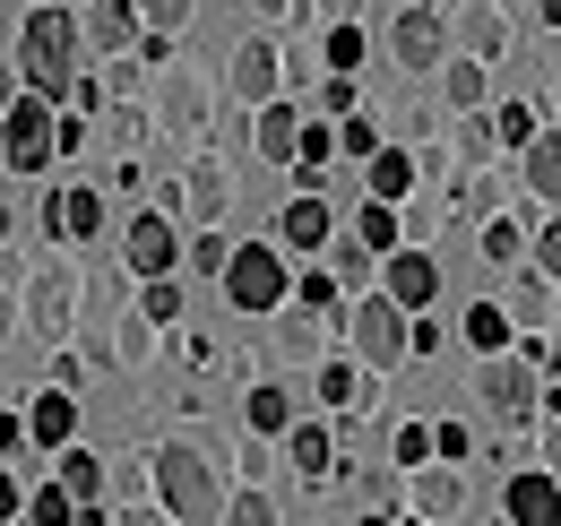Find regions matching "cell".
I'll return each instance as SVG.
<instances>
[{
    "instance_id": "cell-1",
    "label": "cell",
    "mask_w": 561,
    "mask_h": 526,
    "mask_svg": "<svg viewBox=\"0 0 561 526\" xmlns=\"http://www.w3.org/2000/svg\"><path fill=\"white\" fill-rule=\"evenodd\" d=\"M156 501H164V518L173 526H216L225 518V466H216V449H199V441H164L156 449Z\"/></svg>"
},
{
    "instance_id": "cell-2",
    "label": "cell",
    "mask_w": 561,
    "mask_h": 526,
    "mask_svg": "<svg viewBox=\"0 0 561 526\" xmlns=\"http://www.w3.org/2000/svg\"><path fill=\"white\" fill-rule=\"evenodd\" d=\"M18 53H26V95L61 104V95L78 87V53H87V35H78L70 9L35 0V9H26V35H18Z\"/></svg>"
},
{
    "instance_id": "cell-3",
    "label": "cell",
    "mask_w": 561,
    "mask_h": 526,
    "mask_svg": "<svg viewBox=\"0 0 561 526\" xmlns=\"http://www.w3.org/2000/svg\"><path fill=\"white\" fill-rule=\"evenodd\" d=\"M285 294H294V276H285L277 242H233V260H225V302L251 311V320H268Z\"/></svg>"
},
{
    "instance_id": "cell-4",
    "label": "cell",
    "mask_w": 561,
    "mask_h": 526,
    "mask_svg": "<svg viewBox=\"0 0 561 526\" xmlns=\"http://www.w3.org/2000/svg\"><path fill=\"white\" fill-rule=\"evenodd\" d=\"M536 363H545V354H536V345H527V354H484V371H476V397H484V414L492 423H501V432H518V423H527V414H536Z\"/></svg>"
},
{
    "instance_id": "cell-5",
    "label": "cell",
    "mask_w": 561,
    "mask_h": 526,
    "mask_svg": "<svg viewBox=\"0 0 561 526\" xmlns=\"http://www.w3.org/2000/svg\"><path fill=\"white\" fill-rule=\"evenodd\" d=\"M53 156H61L53 104H44V95H18V104L0 113V164H9V173H44Z\"/></svg>"
},
{
    "instance_id": "cell-6",
    "label": "cell",
    "mask_w": 561,
    "mask_h": 526,
    "mask_svg": "<svg viewBox=\"0 0 561 526\" xmlns=\"http://www.w3.org/2000/svg\"><path fill=\"white\" fill-rule=\"evenodd\" d=\"M346 336H354V363H363V371H398V363H407V311H398L389 294H363L346 311Z\"/></svg>"
},
{
    "instance_id": "cell-7",
    "label": "cell",
    "mask_w": 561,
    "mask_h": 526,
    "mask_svg": "<svg viewBox=\"0 0 561 526\" xmlns=\"http://www.w3.org/2000/svg\"><path fill=\"white\" fill-rule=\"evenodd\" d=\"M78 267L70 260H35V276H26V302H18V320L26 329H44V336H70V320H78Z\"/></svg>"
},
{
    "instance_id": "cell-8",
    "label": "cell",
    "mask_w": 561,
    "mask_h": 526,
    "mask_svg": "<svg viewBox=\"0 0 561 526\" xmlns=\"http://www.w3.org/2000/svg\"><path fill=\"white\" fill-rule=\"evenodd\" d=\"M389 61L407 69V78H415V69H440L449 61V26H440L432 9H398V18H389Z\"/></svg>"
},
{
    "instance_id": "cell-9",
    "label": "cell",
    "mask_w": 561,
    "mask_h": 526,
    "mask_svg": "<svg viewBox=\"0 0 561 526\" xmlns=\"http://www.w3.org/2000/svg\"><path fill=\"white\" fill-rule=\"evenodd\" d=\"M173 260H182V242H173V216L139 207V216L122 225V267H130V276H173Z\"/></svg>"
},
{
    "instance_id": "cell-10",
    "label": "cell",
    "mask_w": 561,
    "mask_h": 526,
    "mask_svg": "<svg viewBox=\"0 0 561 526\" xmlns=\"http://www.w3.org/2000/svg\"><path fill=\"white\" fill-rule=\"evenodd\" d=\"M277 78H285V53L268 44V35H242V44H233V61H225V87H233L242 104H268V95H277Z\"/></svg>"
},
{
    "instance_id": "cell-11",
    "label": "cell",
    "mask_w": 561,
    "mask_h": 526,
    "mask_svg": "<svg viewBox=\"0 0 561 526\" xmlns=\"http://www.w3.org/2000/svg\"><path fill=\"white\" fill-rule=\"evenodd\" d=\"M44 225H53V242H95L104 233V191H87V182H70V191H53L44 198Z\"/></svg>"
},
{
    "instance_id": "cell-12",
    "label": "cell",
    "mask_w": 561,
    "mask_h": 526,
    "mask_svg": "<svg viewBox=\"0 0 561 526\" xmlns=\"http://www.w3.org/2000/svg\"><path fill=\"white\" fill-rule=\"evenodd\" d=\"M449 44H458V53H467V61H501V53H510V18H501V9H492V0H476V9H458V26H449Z\"/></svg>"
},
{
    "instance_id": "cell-13",
    "label": "cell",
    "mask_w": 561,
    "mask_h": 526,
    "mask_svg": "<svg viewBox=\"0 0 561 526\" xmlns=\"http://www.w3.org/2000/svg\"><path fill=\"white\" fill-rule=\"evenodd\" d=\"M501 510H510V526H561V483L553 474H510V492H501Z\"/></svg>"
},
{
    "instance_id": "cell-14",
    "label": "cell",
    "mask_w": 561,
    "mask_h": 526,
    "mask_svg": "<svg viewBox=\"0 0 561 526\" xmlns=\"http://www.w3.org/2000/svg\"><path fill=\"white\" fill-rule=\"evenodd\" d=\"M432 294H440V260L432 251H389V302L398 311H432Z\"/></svg>"
},
{
    "instance_id": "cell-15",
    "label": "cell",
    "mask_w": 561,
    "mask_h": 526,
    "mask_svg": "<svg viewBox=\"0 0 561 526\" xmlns=\"http://www.w3.org/2000/svg\"><path fill=\"white\" fill-rule=\"evenodd\" d=\"M78 35H87L95 53H130V44H139V0H87Z\"/></svg>"
},
{
    "instance_id": "cell-16",
    "label": "cell",
    "mask_w": 561,
    "mask_h": 526,
    "mask_svg": "<svg viewBox=\"0 0 561 526\" xmlns=\"http://www.w3.org/2000/svg\"><path fill=\"white\" fill-rule=\"evenodd\" d=\"M329 233H337V216H329V198H285V216H277V242L285 251H329Z\"/></svg>"
},
{
    "instance_id": "cell-17",
    "label": "cell",
    "mask_w": 561,
    "mask_h": 526,
    "mask_svg": "<svg viewBox=\"0 0 561 526\" xmlns=\"http://www.w3.org/2000/svg\"><path fill=\"white\" fill-rule=\"evenodd\" d=\"M294 138H302V113H294L285 95H268V104L251 113V147H260V164H294Z\"/></svg>"
},
{
    "instance_id": "cell-18",
    "label": "cell",
    "mask_w": 561,
    "mask_h": 526,
    "mask_svg": "<svg viewBox=\"0 0 561 526\" xmlns=\"http://www.w3.org/2000/svg\"><path fill=\"white\" fill-rule=\"evenodd\" d=\"M458 510H467L458 466H415V518H423V526H449Z\"/></svg>"
},
{
    "instance_id": "cell-19",
    "label": "cell",
    "mask_w": 561,
    "mask_h": 526,
    "mask_svg": "<svg viewBox=\"0 0 561 526\" xmlns=\"http://www.w3.org/2000/svg\"><path fill=\"white\" fill-rule=\"evenodd\" d=\"M70 432H78V397L70 389H44L26 405V441H35V449H70Z\"/></svg>"
},
{
    "instance_id": "cell-20",
    "label": "cell",
    "mask_w": 561,
    "mask_h": 526,
    "mask_svg": "<svg viewBox=\"0 0 561 526\" xmlns=\"http://www.w3.org/2000/svg\"><path fill=\"white\" fill-rule=\"evenodd\" d=\"M518 173H527V191L553 198L561 207V130H536L527 147H518Z\"/></svg>"
},
{
    "instance_id": "cell-21",
    "label": "cell",
    "mask_w": 561,
    "mask_h": 526,
    "mask_svg": "<svg viewBox=\"0 0 561 526\" xmlns=\"http://www.w3.org/2000/svg\"><path fill=\"white\" fill-rule=\"evenodd\" d=\"M182 207H191V216H199V225H216V216H225V207H233V182H225V164H191V182H182Z\"/></svg>"
},
{
    "instance_id": "cell-22",
    "label": "cell",
    "mask_w": 561,
    "mask_h": 526,
    "mask_svg": "<svg viewBox=\"0 0 561 526\" xmlns=\"http://www.w3.org/2000/svg\"><path fill=\"white\" fill-rule=\"evenodd\" d=\"M285 449H294V474H337V441L320 432V423H285Z\"/></svg>"
},
{
    "instance_id": "cell-23",
    "label": "cell",
    "mask_w": 561,
    "mask_h": 526,
    "mask_svg": "<svg viewBox=\"0 0 561 526\" xmlns=\"http://www.w3.org/2000/svg\"><path fill=\"white\" fill-rule=\"evenodd\" d=\"M164 122L182 138H199L208 130V87H199V78H164Z\"/></svg>"
},
{
    "instance_id": "cell-24",
    "label": "cell",
    "mask_w": 561,
    "mask_h": 526,
    "mask_svg": "<svg viewBox=\"0 0 561 526\" xmlns=\"http://www.w3.org/2000/svg\"><path fill=\"white\" fill-rule=\"evenodd\" d=\"M277 354L285 363H320V311H302V302L285 311L277 302Z\"/></svg>"
},
{
    "instance_id": "cell-25",
    "label": "cell",
    "mask_w": 561,
    "mask_h": 526,
    "mask_svg": "<svg viewBox=\"0 0 561 526\" xmlns=\"http://www.w3.org/2000/svg\"><path fill=\"white\" fill-rule=\"evenodd\" d=\"M53 483H61L70 501H95V492H104V458H95V449H53Z\"/></svg>"
},
{
    "instance_id": "cell-26",
    "label": "cell",
    "mask_w": 561,
    "mask_h": 526,
    "mask_svg": "<svg viewBox=\"0 0 561 526\" xmlns=\"http://www.w3.org/2000/svg\"><path fill=\"white\" fill-rule=\"evenodd\" d=\"M363 164H371V198L398 207V198L415 191V156H407V147H380V156H363Z\"/></svg>"
},
{
    "instance_id": "cell-27",
    "label": "cell",
    "mask_w": 561,
    "mask_h": 526,
    "mask_svg": "<svg viewBox=\"0 0 561 526\" xmlns=\"http://www.w3.org/2000/svg\"><path fill=\"white\" fill-rule=\"evenodd\" d=\"M440 95H449L458 113H484V61H467V53L440 61Z\"/></svg>"
},
{
    "instance_id": "cell-28",
    "label": "cell",
    "mask_w": 561,
    "mask_h": 526,
    "mask_svg": "<svg viewBox=\"0 0 561 526\" xmlns=\"http://www.w3.org/2000/svg\"><path fill=\"white\" fill-rule=\"evenodd\" d=\"M354 242H363V251H398V207H389V198H363V207H354Z\"/></svg>"
},
{
    "instance_id": "cell-29",
    "label": "cell",
    "mask_w": 561,
    "mask_h": 526,
    "mask_svg": "<svg viewBox=\"0 0 561 526\" xmlns=\"http://www.w3.org/2000/svg\"><path fill=\"white\" fill-rule=\"evenodd\" d=\"M320 397H329L337 414H354V405H371V380H363L354 363H320Z\"/></svg>"
},
{
    "instance_id": "cell-30",
    "label": "cell",
    "mask_w": 561,
    "mask_h": 526,
    "mask_svg": "<svg viewBox=\"0 0 561 526\" xmlns=\"http://www.w3.org/2000/svg\"><path fill=\"white\" fill-rule=\"evenodd\" d=\"M242 414H251V432H285V423H294V397H285L277 380H260V389L242 397Z\"/></svg>"
},
{
    "instance_id": "cell-31",
    "label": "cell",
    "mask_w": 561,
    "mask_h": 526,
    "mask_svg": "<svg viewBox=\"0 0 561 526\" xmlns=\"http://www.w3.org/2000/svg\"><path fill=\"white\" fill-rule=\"evenodd\" d=\"M467 345H476V354H510V311H501V302H476V311H467Z\"/></svg>"
},
{
    "instance_id": "cell-32",
    "label": "cell",
    "mask_w": 561,
    "mask_h": 526,
    "mask_svg": "<svg viewBox=\"0 0 561 526\" xmlns=\"http://www.w3.org/2000/svg\"><path fill=\"white\" fill-rule=\"evenodd\" d=\"M216 526H285V518H277V501L251 483V492H233V501H225V518H216Z\"/></svg>"
},
{
    "instance_id": "cell-33",
    "label": "cell",
    "mask_w": 561,
    "mask_h": 526,
    "mask_svg": "<svg viewBox=\"0 0 561 526\" xmlns=\"http://www.w3.org/2000/svg\"><path fill=\"white\" fill-rule=\"evenodd\" d=\"M320 53H329L337 78H354V61H363V26H354V18H329V44H320Z\"/></svg>"
},
{
    "instance_id": "cell-34",
    "label": "cell",
    "mask_w": 561,
    "mask_h": 526,
    "mask_svg": "<svg viewBox=\"0 0 561 526\" xmlns=\"http://www.w3.org/2000/svg\"><path fill=\"white\" fill-rule=\"evenodd\" d=\"M139 311L156 320V329H164V320H182V285H173V276H139Z\"/></svg>"
},
{
    "instance_id": "cell-35",
    "label": "cell",
    "mask_w": 561,
    "mask_h": 526,
    "mask_svg": "<svg viewBox=\"0 0 561 526\" xmlns=\"http://www.w3.org/2000/svg\"><path fill=\"white\" fill-rule=\"evenodd\" d=\"M78 501L61 492V483H44V492H26V526H70Z\"/></svg>"
},
{
    "instance_id": "cell-36",
    "label": "cell",
    "mask_w": 561,
    "mask_h": 526,
    "mask_svg": "<svg viewBox=\"0 0 561 526\" xmlns=\"http://www.w3.org/2000/svg\"><path fill=\"white\" fill-rule=\"evenodd\" d=\"M113 354H122V363H156V320H147V311H130V320H122V336H113Z\"/></svg>"
},
{
    "instance_id": "cell-37",
    "label": "cell",
    "mask_w": 561,
    "mask_h": 526,
    "mask_svg": "<svg viewBox=\"0 0 561 526\" xmlns=\"http://www.w3.org/2000/svg\"><path fill=\"white\" fill-rule=\"evenodd\" d=\"M536 138V104H501L492 113V147H527Z\"/></svg>"
},
{
    "instance_id": "cell-38",
    "label": "cell",
    "mask_w": 561,
    "mask_h": 526,
    "mask_svg": "<svg viewBox=\"0 0 561 526\" xmlns=\"http://www.w3.org/2000/svg\"><path fill=\"white\" fill-rule=\"evenodd\" d=\"M389 458L407 466V474H415V466H432V423H398V441H389Z\"/></svg>"
},
{
    "instance_id": "cell-39",
    "label": "cell",
    "mask_w": 561,
    "mask_h": 526,
    "mask_svg": "<svg viewBox=\"0 0 561 526\" xmlns=\"http://www.w3.org/2000/svg\"><path fill=\"white\" fill-rule=\"evenodd\" d=\"M191 9H199V0H139V26L173 35V26H191Z\"/></svg>"
},
{
    "instance_id": "cell-40",
    "label": "cell",
    "mask_w": 561,
    "mask_h": 526,
    "mask_svg": "<svg viewBox=\"0 0 561 526\" xmlns=\"http://www.w3.org/2000/svg\"><path fill=\"white\" fill-rule=\"evenodd\" d=\"M337 147H346V156H380V130H371V113H346V122H337Z\"/></svg>"
},
{
    "instance_id": "cell-41",
    "label": "cell",
    "mask_w": 561,
    "mask_h": 526,
    "mask_svg": "<svg viewBox=\"0 0 561 526\" xmlns=\"http://www.w3.org/2000/svg\"><path fill=\"white\" fill-rule=\"evenodd\" d=\"M225 260H233V242H225V233H199V242H191V267H199V276H225Z\"/></svg>"
},
{
    "instance_id": "cell-42",
    "label": "cell",
    "mask_w": 561,
    "mask_h": 526,
    "mask_svg": "<svg viewBox=\"0 0 561 526\" xmlns=\"http://www.w3.org/2000/svg\"><path fill=\"white\" fill-rule=\"evenodd\" d=\"M518 251H527V233H518V225H501V216H492V225H484V260H501V267H510V260H518Z\"/></svg>"
},
{
    "instance_id": "cell-43",
    "label": "cell",
    "mask_w": 561,
    "mask_h": 526,
    "mask_svg": "<svg viewBox=\"0 0 561 526\" xmlns=\"http://www.w3.org/2000/svg\"><path fill=\"white\" fill-rule=\"evenodd\" d=\"M527 260H536V276H545V285H553V276H561V225H545V233H536V242H527Z\"/></svg>"
},
{
    "instance_id": "cell-44",
    "label": "cell",
    "mask_w": 561,
    "mask_h": 526,
    "mask_svg": "<svg viewBox=\"0 0 561 526\" xmlns=\"http://www.w3.org/2000/svg\"><path fill=\"white\" fill-rule=\"evenodd\" d=\"M285 302H302V311H329V302H337V276H302Z\"/></svg>"
},
{
    "instance_id": "cell-45",
    "label": "cell",
    "mask_w": 561,
    "mask_h": 526,
    "mask_svg": "<svg viewBox=\"0 0 561 526\" xmlns=\"http://www.w3.org/2000/svg\"><path fill=\"white\" fill-rule=\"evenodd\" d=\"M467 449H476L467 423H432V458H467Z\"/></svg>"
},
{
    "instance_id": "cell-46",
    "label": "cell",
    "mask_w": 561,
    "mask_h": 526,
    "mask_svg": "<svg viewBox=\"0 0 561 526\" xmlns=\"http://www.w3.org/2000/svg\"><path fill=\"white\" fill-rule=\"evenodd\" d=\"M233 466H242V474H251V483H268V432H251V441H242V449H233Z\"/></svg>"
},
{
    "instance_id": "cell-47",
    "label": "cell",
    "mask_w": 561,
    "mask_h": 526,
    "mask_svg": "<svg viewBox=\"0 0 561 526\" xmlns=\"http://www.w3.org/2000/svg\"><path fill=\"white\" fill-rule=\"evenodd\" d=\"M26 449V414H0V458H18Z\"/></svg>"
},
{
    "instance_id": "cell-48",
    "label": "cell",
    "mask_w": 561,
    "mask_h": 526,
    "mask_svg": "<svg viewBox=\"0 0 561 526\" xmlns=\"http://www.w3.org/2000/svg\"><path fill=\"white\" fill-rule=\"evenodd\" d=\"M9 518H26V492H18L9 474H0V526H9Z\"/></svg>"
},
{
    "instance_id": "cell-49",
    "label": "cell",
    "mask_w": 561,
    "mask_h": 526,
    "mask_svg": "<svg viewBox=\"0 0 561 526\" xmlns=\"http://www.w3.org/2000/svg\"><path fill=\"white\" fill-rule=\"evenodd\" d=\"M113 526H173V518H164V510H122Z\"/></svg>"
},
{
    "instance_id": "cell-50",
    "label": "cell",
    "mask_w": 561,
    "mask_h": 526,
    "mask_svg": "<svg viewBox=\"0 0 561 526\" xmlns=\"http://www.w3.org/2000/svg\"><path fill=\"white\" fill-rule=\"evenodd\" d=\"M9 336H18V302L0 294V345H9Z\"/></svg>"
},
{
    "instance_id": "cell-51",
    "label": "cell",
    "mask_w": 561,
    "mask_h": 526,
    "mask_svg": "<svg viewBox=\"0 0 561 526\" xmlns=\"http://www.w3.org/2000/svg\"><path fill=\"white\" fill-rule=\"evenodd\" d=\"M9 104H18V78H9V69H0V113H9Z\"/></svg>"
},
{
    "instance_id": "cell-52",
    "label": "cell",
    "mask_w": 561,
    "mask_h": 526,
    "mask_svg": "<svg viewBox=\"0 0 561 526\" xmlns=\"http://www.w3.org/2000/svg\"><path fill=\"white\" fill-rule=\"evenodd\" d=\"M536 18H545V26H561V0H536Z\"/></svg>"
},
{
    "instance_id": "cell-53",
    "label": "cell",
    "mask_w": 561,
    "mask_h": 526,
    "mask_svg": "<svg viewBox=\"0 0 561 526\" xmlns=\"http://www.w3.org/2000/svg\"><path fill=\"white\" fill-rule=\"evenodd\" d=\"M545 458H553V466H561V423H553V432H545Z\"/></svg>"
},
{
    "instance_id": "cell-54",
    "label": "cell",
    "mask_w": 561,
    "mask_h": 526,
    "mask_svg": "<svg viewBox=\"0 0 561 526\" xmlns=\"http://www.w3.org/2000/svg\"><path fill=\"white\" fill-rule=\"evenodd\" d=\"M363 526H423V518H363Z\"/></svg>"
},
{
    "instance_id": "cell-55",
    "label": "cell",
    "mask_w": 561,
    "mask_h": 526,
    "mask_svg": "<svg viewBox=\"0 0 561 526\" xmlns=\"http://www.w3.org/2000/svg\"><path fill=\"white\" fill-rule=\"evenodd\" d=\"M407 9H432V0H407Z\"/></svg>"
},
{
    "instance_id": "cell-56",
    "label": "cell",
    "mask_w": 561,
    "mask_h": 526,
    "mask_svg": "<svg viewBox=\"0 0 561 526\" xmlns=\"http://www.w3.org/2000/svg\"><path fill=\"white\" fill-rule=\"evenodd\" d=\"M9 526H26V518H9Z\"/></svg>"
}]
</instances>
